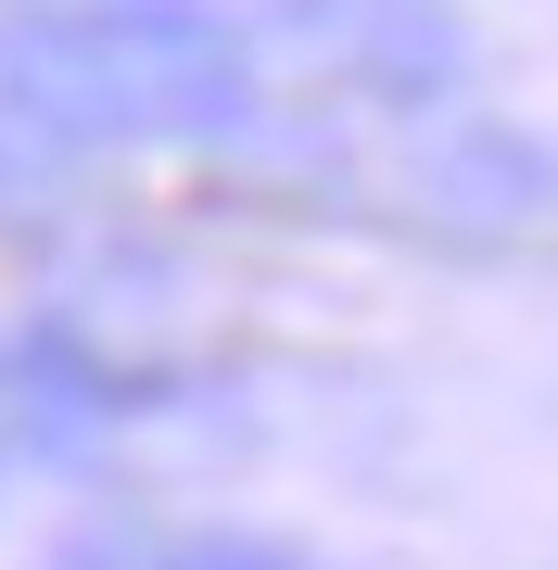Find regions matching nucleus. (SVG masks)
I'll return each mask as SVG.
<instances>
[{
    "label": "nucleus",
    "instance_id": "nucleus-1",
    "mask_svg": "<svg viewBox=\"0 0 558 570\" xmlns=\"http://www.w3.org/2000/svg\"><path fill=\"white\" fill-rule=\"evenodd\" d=\"M166 570H292V558H267V546H190V558H166Z\"/></svg>",
    "mask_w": 558,
    "mask_h": 570
}]
</instances>
